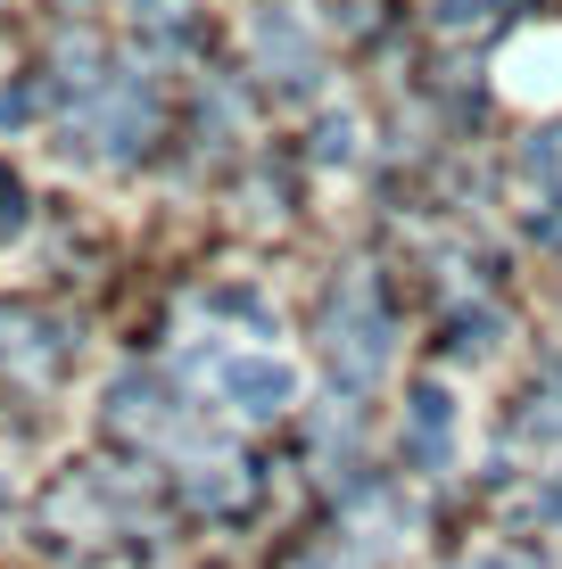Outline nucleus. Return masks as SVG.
Returning a JSON list of instances; mask_svg holds the SVG:
<instances>
[{"instance_id": "obj_5", "label": "nucleus", "mask_w": 562, "mask_h": 569, "mask_svg": "<svg viewBox=\"0 0 562 569\" xmlns=\"http://www.w3.org/2000/svg\"><path fill=\"white\" fill-rule=\"evenodd\" d=\"M183 487H190V503H207V512H231V503L248 496V462H190Z\"/></svg>"}, {"instance_id": "obj_4", "label": "nucleus", "mask_w": 562, "mask_h": 569, "mask_svg": "<svg viewBox=\"0 0 562 569\" xmlns=\"http://www.w3.org/2000/svg\"><path fill=\"white\" fill-rule=\"evenodd\" d=\"M414 462H447V429H455V405H447V388H414Z\"/></svg>"}, {"instance_id": "obj_1", "label": "nucleus", "mask_w": 562, "mask_h": 569, "mask_svg": "<svg viewBox=\"0 0 562 569\" xmlns=\"http://www.w3.org/2000/svg\"><path fill=\"white\" fill-rule=\"evenodd\" d=\"M323 356H332L339 388H373L381 380V363H390V330H381V306L364 298V281L339 289L332 322H323Z\"/></svg>"}, {"instance_id": "obj_6", "label": "nucleus", "mask_w": 562, "mask_h": 569, "mask_svg": "<svg viewBox=\"0 0 562 569\" xmlns=\"http://www.w3.org/2000/svg\"><path fill=\"white\" fill-rule=\"evenodd\" d=\"M17 231H26V199H17V182L0 173V240H17Z\"/></svg>"}, {"instance_id": "obj_2", "label": "nucleus", "mask_w": 562, "mask_h": 569, "mask_svg": "<svg viewBox=\"0 0 562 569\" xmlns=\"http://www.w3.org/2000/svg\"><path fill=\"white\" fill-rule=\"evenodd\" d=\"M224 397L240 405V413H257V421H274L289 397H298V371L274 363V356H231L224 363Z\"/></svg>"}, {"instance_id": "obj_3", "label": "nucleus", "mask_w": 562, "mask_h": 569, "mask_svg": "<svg viewBox=\"0 0 562 569\" xmlns=\"http://www.w3.org/2000/svg\"><path fill=\"white\" fill-rule=\"evenodd\" d=\"M257 50L274 58V74H282L289 91L315 83V50H298V33H289V17H282V9H265V17H257Z\"/></svg>"}, {"instance_id": "obj_9", "label": "nucleus", "mask_w": 562, "mask_h": 569, "mask_svg": "<svg viewBox=\"0 0 562 569\" xmlns=\"http://www.w3.org/2000/svg\"><path fill=\"white\" fill-rule=\"evenodd\" d=\"M546 512H562V479H554V487H546Z\"/></svg>"}, {"instance_id": "obj_7", "label": "nucleus", "mask_w": 562, "mask_h": 569, "mask_svg": "<svg viewBox=\"0 0 562 569\" xmlns=\"http://www.w3.org/2000/svg\"><path fill=\"white\" fill-rule=\"evenodd\" d=\"M132 9H141L149 26H183V0H132Z\"/></svg>"}, {"instance_id": "obj_8", "label": "nucleus", "mask_w": 562, "mask_h": 569, "mask_svg": "<svg viewBox=\"0 0 562 569\" xmlns=\"http://www.w3.org/2000/svg\"><path fill=\"white\" fill-rule=\"evenodd\" d=\"M472 569H521V561H505V553H480Z\"/></svg>"}]
</instances>
